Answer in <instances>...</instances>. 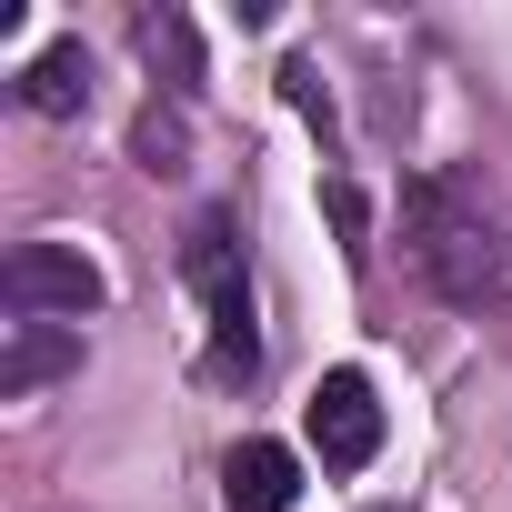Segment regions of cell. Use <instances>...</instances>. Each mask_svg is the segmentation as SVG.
<instances>
[{"label": "cell", "mask_w": 512, "mask_h": 512, "mask_svg": "<svg viewBox=\"0 0 512 512\" xmlns=\"http://www.w3.org/2000/svg\"><path fill=\"white\" fill-rule=\"evenodd\" d=\"M402 231H412V262H422V282L442 302H482L502 282V231H492V211L452 171H432V181L402 191Z\"/></svg>", "instance_id": "obj_1"}, {"label": "cell", "mask_w": 512, "mask_h": 512, "mask_svg": "<svg viewBox=\"0 0 512 512\" xmlns=\"http://www.w3.org/2000/svg\"><path fill=\"white\" fill-rule=\"evenodd\" d=\"M0 292H11V312L21 322H81V312H101V262L91 251H71V241H21L11 262H0Z\"/></svg>", "instance_id": "obj_2"}, {"label": "cell", "mask_w": 512, "mask_h": 512, "mask_svg": "<svg viewBox=\"0 0 512 512\" xmlns=\"http://www.w3.org/2000/svg\"><path fill=\"white\" fill-rule=\"evenodd\" d=\"M312 452H322V472H362L382 452V402H372L362 372H322V392H312Z\"/></svg>", "instance_id": "obj_3"}, {"label": "cell", "mask_w": 512, "mask_h": 512, "mask_svg": "<svg viewBox=\"0 0 512 512\" xmlns=\"http://www.w3.org/2000/svg\"><path fill=\"white\" fill-rule=\"evenodd\" d=\"M292 492H302V452L292 442H241L221 462V502L231 512H292Z\"/></svg>", "instance_id": "obj_4"}, {"label": "cell", "mask_w": 512, "mask_h": 512, "mask_svg": "<svg viewBox=\"0 0 512 512\" xmlns=\"http://www.w3.org/2000/svg\"><path fill=\"white\" fill-rule=\"evenodd\" d=\"M51 372H81V332H61V322H11V352H0V402H31Z\"/></svg>", "instance_id": "obj_5"}, {"label": "cell", "mask_w": 512, "mask_h": 512, "mask_svg": "<svg viewBox=\"0 0 512 512\" xmlns=\"http://www.w3.org/2000/svg\"><path fill=\"white\" fill-rule=\"evenodd\" d=\"M21 101H31L41 121H71V111L91 101V61H81V41H51V51L21 71Z\"/></svg>", "instance_id": "obj_6"}, {"label": "cell", "mask_w": 512, "mask_h": 512, "mask_svg": "<svg viewBox=\"0 0 512 512\" xmlns=\"http://www.w3.org/2000/svg\"><path fill=\"white\" fill-rule=\"evenodd\" d=\"M322 201H332V231H342V262H372V241H362V231H372V211H362V191H352V181H332Z\"/></svg>", "instance_id": "obj_7"}, {"label": "cell", "mask_w": 512, "mask_h": 512, "mask_svg": "<svg viewBox=\"0 0 512 512\" xmlns=\"http://www.w3.org/2000/svg\"><path fill=\"white\" fill-rule=\"evenodd\" d=\"M131 151H141V171H181V121H171V111H141Z\"/></svg>", "instance_id": "obj_8"}]
</instances>
